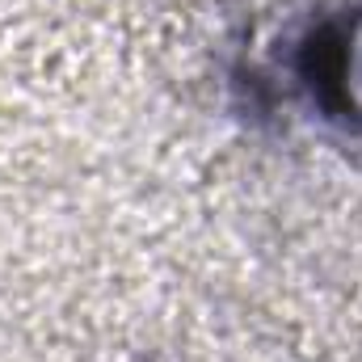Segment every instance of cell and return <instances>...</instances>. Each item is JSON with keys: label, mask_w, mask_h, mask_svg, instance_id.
I'll list each match as a JSON object with an SVG mask.
<instances>
[{"label": "cell", "mask_w": 362, "mask_h": 362, "mask_svg": "<svg viewBox=\"0 0 362 362\" xmlns=\"http://www.w3.org/2000/svg\"><path fill=\"white\" fill-rule=\"evenodd\" d=\"M270 93L308 127L362 144V0L299 17L266 64Z\"/></svg>", "instance_id": "6da1fadb"}]
</instances>
